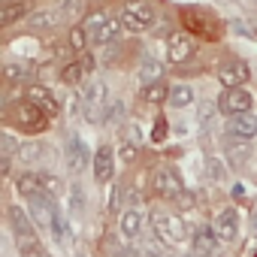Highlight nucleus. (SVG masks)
<instances>
[{
	"mask_svg": "<svg viewBox=\"0 0 257 257\" xmlns=\"http://www.w3.org/2000/svg\"><path fill=\"white\" fill-rule=\"evenodd\" d=\"M85 67H82V61L79 58H73V61H67L64 64V70H61V82L64 85H70V88H79L82 85V79H85Z\"/></svg>",
	"mask_w": 257,
	"mask_h": 257,
	"instance_id": "obj_24",
	"label": "nucleus"
},
{
	"mask_svg": "<svg viewBox=\"0 0 257 257\" xmlns=\"http://www.w3.org/2000/svg\"><path fill=\"white\" fill-rule=\"evenodd\" d=\"M112 176H115V152H112V146H100L94 155V182L106 185V182H112Z\"/></svg>",
	"mask_w": 257,
	"mask_h": 257,
	"instance_id": "obj_15",
	"label": "nucleus"
},
{
	"mask_svg": "<svg viewBox=\"0 0 257 257\" xmlns=\"http://www.w3.org/2000/svg\"><path fill=\"white\" fill-rule=\"evenodd\" d=\"M233 197H236V200H239V197H245V185H242V182H236V185H233Z\"/></svg>",
	"mask_w": 257,
	"mask_h": 257,
	"instance_id": "obj_45",
	"label": "nucleus"
},
{
	"mask_svg": "<svg viewBox=\"0 0 257 257\" xmlns=\"http://www.w3.org/2000/svg\"><path fill=\"white\" fill-rule=\"evenodd\" d=\"M164 257H173V254H164Z\"/></svg>",
	"mask_w": 257,
	"mask_h": 257,
	"instance_id": "obj_50",
	"label": "nucleus"
},
{
	"mask_svg": "<svg viewBox=\"0 0 257 257\" xmlns=\"http://www.w3.org/2000/svg\"><path fill=\"white\" fill-rule=\"evenodd\" d=\"M46 155V146L43 143H22V164H37L40 158Z\"/></svg>",
	"mask_w": 257,
	"mask_h": 257,
	"instance_id": "obj_31",
	"label": "nucleus"
},
{
	"mask_svg": "<svg viewBox=\"0 0 257 257\" xmlns=\"http://www.w3.org/2000/svg\"><path fill=\"white\" fill-rule=\"evenodd\" d=\"M7 118H10V124H16L19 131H25V134H43L46 127H49V121H52L49 112L40 109L37 103H31L28 97L19 100V103H13L10 112H7Z\"/></svg>",
	"mask_w": 257,
	"mask_h": 257,
	"instance_id": "obj_1",
	"label": "nucleus"
},
{
	"mask_svg": "<svg viewBox=\"0 0 257 257\" xmlns=\"http://www.w3.org/2000/svg\"><path fill=\"white\" fill-rule=\"evenodd\" d=\"M28 212L37 221V227L49 230L52 227V212H55V197H49L46 191L37 194V197H28Z\"/></svg>",
	"mask_w": 257,
	"mask_h": 257,
	"instance_id": "obj_13",
	"label": "nucleus"
},
{
	"mask_svg": "<svg viewBox=\"0 0 257 257\" xmlns=\"http://www.w3.org/2000/svg\"><path fill=\"white\" fill-rule=\"evenodd\" d=\"M257 137V118L251 112H239V115H230L227 121V140H242V143H251Z\"/></svg>",
	"mask_w": 257,
	"mask_h": 257,
	"instance_id": "obj_10",
	"label": "nucleus"
},
{
	"mask_svg": "<svg viewBox=\"0 0 257 257\" xmlns=\"http://www.w3.org/2000/svg\"><path fill=\"white\" fill-rule=\"evenodd\" d=\"M91 161L94 158H91V149L85 146V140L79 134H70L67 137V167H70V173H82Z\"/></svg>",
	"mask_w": 257,
	"mask_h": 257,
	"instance_id": "obj_12",
	"label": "nucleus"
},
{
	"mask_svg": "<svg viewBox=\"0 0 257 257\" xmlns=\"http://www.w3.org/2000/svg\"><path fill=\"white\" fill-rule=\"evenodd\" d=\"M194 49H197V37L194 34H188V31L170 34V40H167V61H170V67H185L194 58Z\"/></svg>",
	"mask_w": 257,
	"mask_h": 257,
	"instance_id": "obj_5",
	"label": "nucleus"
},
{
	"mask_svg": "<svg viewBox=\"0 0 257 257\" xmlns=\"http://www.w3.org/2000/svg\"><path fill=\"white\" fill-rule=\"evenodd\" d=\"M152 188H155V194L158 197H164V200H176L185 188H182V179H179V173L173 170V167H161V170H155V176H152Z\"/></svg>",
	"mask_w": 257,
	"mask_h": 257,
	"instance_id": "obj_9",
	"label": "nucleus"
},
{
	"mask_svg": "<svg viewBox=\"0 0 257 257\" xmlns=\"http://www.w3.org/2000/svg\"><path fill=\"white\" fill-rule=\"evenodd\" d=\"M40 179H43V191L49 194V197H61V179L55 176V173H40Z\"/></svg>",
	"mask_w": 257,
	"mask_h": 257,
	"instance_id": "obj_34",
	"label": "nucleus"
},
{
	"mask_svg": "<svg viewBox=\"0 0 257 257\" xmlns=\"http://www.w3.org/2000/svg\"><path fill=\"white\" fill-rule=\"evenodd\" d=\"M121 22H124V28L127 31H134V34H143V31H149V28H155V22H158V13H155V7L152 4H146V0H127V4L121 7Z\"/></svg>",
	"mask_w": 257,
	"mask_h": 257,
	"instance_id": "obj_4",
	"label": "nucleus"
},
{
	"mask_svg": "<svg viewBox=\"0 0 257 257\" xmlns=\"http://www.w3.org/2000/svg\"><path fill=\"white\" fill-rule=\"evenodd\" d=\"M206 170H209V179H212V182H221V179H224V164H221L218 158H209V161H206Z\"/></svg>",
	"mask_w": 257,
	"mask_h": 257,
	"instance_id": "obj_39",
	"label": "nucleus"
},
{
	"mask_svg": "<svg viewBox=\"0 0 257 257\" xmlns=\"http://www.w3.org/2000/svg\"><path fill=\"white\" fill-rule=\"evenodd\" d=\"M233 28H236V31H239V34H245V37H254V34H251V28H248V25H242V22H236V25H233Z\"/></svg>",
	"mask_w": 257,
	"mask_h": 257,
	"instance_id": "obj_44",
	"label": "nucleus"
},
{
	"mask_svg": "<svg viewBox=\"0 0 257 257\" xmlns=\"http://www.w3.org/2000/svg\"><path fill=\"white\" fill-rule=\"evenodd\" d=\"M121 28H124L121 16H109V19L103 22V28L94 34V40H91V43H97V46H109V43H118V40H121Z\"/></svg>",
	"mask_w": 257,
	"mask_h": 257,
	"instance_id": "obj_21",
	"label": "nucleus"
},
{
	"mask_svg": "<svg viewBox=\"0 0 257 257\" xmlns=\"http://www.w3.org/2000/svg\"><path fill=\"white\" fill-rule=\"evenodd\" d=\"M215 233L221 236V242H233L239 236V218H236V209H224L218 212L215 218Z\"/></svg>",
	"mask_w": 257,
	"mask_h": 257,
	"instance_id": "obj_19",
	"label": "nucleus"
},
{
	"mask_svg": "<svg viewBox=\"0 0 257 257\" xmlns=\"http://www.w3.org/2000/svg\"><path fill=\"white\" fill-rule=\"evenodd\" d=\"M248 76H251V70L242 58H227V61L218 64V82L224 88H239V85L248 82Z\"/></svg>",
	"mask_w": 257,
	"mask_h": 257,
	"instance_id": "obj_7",
	"label": "nucleus"
},
{
	"mask_svg": "<svg viewBox=\"0 0 257 257\" xmlns=\"http://www.w3.org/2000/svg\"><path fill=\"white\" fill-rule=\"evenodd\" d=\"M61 22H64V13H61L58 7L40 10V13H31V16H28V28H31V31H55Z\"/></svg>",
	"mask_w": 257,
	"mask_h": 257,
	"instance_id": "obj_18",
	"label": "nucleus"
},
{
	"mask_svg": "<svg viewBox=\"0 0 257 257\" xmlns=\"http://www.w3.org/2000/svg\"><path fill=\"white\" fill-rule=\"evenodd\" d=\"M182 22H185V31L194 34V37L203 40V43H215V40L221 37V22H218L212 13H206V10L185 7V10H182Z\"/></svg>",
	"mask_w": 257,
	"mask_h": 257,
	"instance_id": "obj_2",
	"label": "nucleus"
},
{
	"mask_svg": "<svg viewBox=\"0 0 257 257\" xmlns=\"http://www.w3.org/2000/svg\"><path fill=\"white\" fill-rule=\"evenodd\" d=\"M170 134V127H167V118H158L155 121V131H152V143H164Z\"/></svg>",
	"mask_w": 257,
	"mask_h": 257,
	"instance_id": "obj_40",
	"label": "nucleus"
},
{
	"mask_svg": "<svg viewBox=\"0 0 257 257\" xmlns=\"http://www.w3.org/2000/svg\"><path fill=\"white\" fill-rule=\"evenodd\" d=\"M170 88H173V85H167V82H149V85L143 88V100L152 103V106H158V103L170 100Z\"/></svg>",
	"mask_w": 257,
	"mask_h": 257,
	"instance_id": "obj_28",
	"label": "nucleus"
},
{
	"mask_svg": "<svg viewBox=\"0 0 257 257\" xmlns=\"http://www.w3.org/2000/svg\"><path fill=\"white\" fill-rule=\"evenodd\" d=\"M22 257H43V254H22Z\"/></svg>",
	"mask_w": 257,
	"mask_h": 257,
	"instance_id": "obj_49",
	"label": "nucleus"
},
{
	"mask_svg": "<svg viewBox=\"0 0 257 257\" xmlns=\"http://www.w3.org/2000/svg\"><path fill=\"white\" fill-rule=\"evenodd\" d=\"M49 230H52V236H55L58 242H64V239H67V233H70V230H67V221H64V215H61L58 209L52 212V227H49Z\"/></svg>",
	"mask_w": 257,
	"mask_h": 257,
	"instance_id": "obj_35",
	"label": "nucleus"
},
{
	"mask_svg": "<svg viewBox=\"0 0 257 257\" xmlns=\"http://www.w3.org/2000/svg\"><path fill=\"white\" fill-rule=\"evenodd\" d=\"M251 103H254L251 91H248L245 85H239V88H227V91L221 94L218 109H221L224 115H239V112H251Z\"/></svg>",
	"mask_w": 257,
	"mask_h": 257,
	"instance_id": "obj_8",
	"label": "nucleus"
},
{
	"mask_svg": "<svg viewBox=\"0 0 257 257\" xmlns=\"http://www.w3.org/2000/svg\"><path fill=\"white\" fill-rule=\"evenodd\" d=\"M152 230H155V236H158L161 242H167V245H182V242L188 239L185 221H182L179 215L167 212V209H155V212H152Z\"/></svg>",
	"mask_w": 257,
	"mask_h": 257,
	"instance_id": "obj_3",
	"label": "nucleus"
},
{
	"mask_svg": "<svg viewBox=\"0 0 257 257\" xmlns=\"http://www.w3.org/2000/svg\"><path fill=\"white\" fill-rule=\"evenodd\" d=\"M55 7L64 13V19H76V16L85 10V0H58Z\"/></svg>",
	"mask_w": 257,
	"mask_h": 257,
	"instance_id": "obj_32",
	"label": "nucleus"
},
{
	"mask_svg": "<svg viewBox=\"0 0 257 257\" xmlns=\"http://www.w3.org/2000/svg\"><path fill=\"white\" fill-rule=\"evenodd\" d=\"M218 242H221V236L215 233V227H200L194 233V254L197 257H218Z\"/></svg>",
	"mask_w": 257,
	"mask_h": 257,
	"instance_id": "obj_16",
	"label": "nucleus"
},
{
	"mask_svg": "<svg viewBox=\"0 0 257 257\" xmlns=\"http://www.w3.org/2000/svg\"><path fill=\"white\" fill-rule=\"evenodd\" d=\"M16 188H19V194H25V200H28V197L43 194V179H40L37 173H22V176L16 179Z\"/></svg>",
	"mask_w": 257,
	"mask_h": 257,
	"instance_id": "obj_26",
	"label": "nucleus"
},
{
	"mask_svg": "<svg viewBox=\"0 0 257 257\" xmlns=\"http://www.w3.org/2000/svg\"><path fill=\"white\" fill-rule=\"evenodd\" d=\"M212 112H215V103H203L200 106V124H206L212 118Z\"/></svg>",
	"mask_w": 257,
	"mask_h": 257,
	"instance_id": "obj_41",
	"label": "nucleus"
},
{
	"mask_svg": "<svg viewBox=\"0 0 257 257\" xmlns=\"http://www.w3.org/2000/svg\"><path fill=\"white\" fill-rule=\"evenodd\" d=\"M176 203H179L182 209H188V206H194V194H191V191H182V194L176 197Z\"/></svg>",
	"mask_w": 257,
	"mask_h": 257,
	"instance_id": "obj_42",
	"label": "nucleus"
},
{
	"mask_svg": "<svg viewBox=\"0 0 257 257\" xmlns=\"http://www.w3.org/2000/svg\"><path fill=\"white\" fill-rule=\"evenodd\" d=\"M106 19H109V13H91V16H88V19H85V22H82V25H85V31H88V37H91V40H94V34H97V31H100V28H103V22H106Z\"/></svg>",
	"mask_w": 257,
	"mask_h": 257,
	"instance_id": "obj_36",
	"label": "nucleus"
},
{
	"mask_svg": "<svg viewBox=\"0 0 257 257\" xmlns=\"http://www.w3.org/2000/svg\"><path fill=\"white\" fill-rule=\"evenodd\" d=\"M191 257H197V254H191Z\"/></svg>",
	"mask_w": 257,
	"mask_h": 257,
	"instance_id": "obj_51",
	"label": "nucleus"
},
{
	"mask_svg": "<svg viewBox=\"0 0 257 257\" xmlns=\"http://www.w3.org/2000/svg\"><path fill=\"white\" fill-rule=\"evenodd\" d=\"M31 16V4L28 0H13V4H4V13H0V28H13L19 22H25Z\"/></svg>",
	"mask_w": 257,
	"mask_h": 257,
	"instance_id": "obj_20",
	"label": "nucleus"
},
{
	"mask_svg": "<svg viewBox=\"0 0 257 257\" xmlns=\"http://www.w3.org/2000/svg\"><path fill=\"white\" fill-rule=\"evenodd\" d=\"M88 43H91V37H88L85 25H82V22H79V25H73V28H70V34H67V46L73 49V55H82V52L88 49Z\"/></svg>",
	"mask_w": 257,
	"mask_h": 257,
	"instance_id": "obj_27",
	"label": "nucleus"
},
{
	"mask_svg": "<svg viewBox=\"0 0 257 257\" xmlns=\"http://www.w3.org/2000/svg\"><path fill=\"white\" fill-rule=\"evenodd\" d=\"M7 221H10V227H13V233H16V242L19 239H34L37 236V221L31 218V212H25L22 206H10L7 209Z\"/></svg>",
	"mask_w": 257,
	"mask_h": 257,
	"instance_id": "obj_14",
	"label": "nucleus"
},
{
	"mask_svg": "<svg viewBox=\"0 0 257 257\" xmlns=\"http://www.w3.org/2000/svg\"><path fill=\"white\" fill-rule=\"evenodd\" d=\"M251 221H254V230H257V212H254V218H251Z\"/></svg>",
	"mask_w": 257,
	"mask_h": 257,
	"instance_id": "obj_48",
	"label": "nucleus"
},
{
	"mask_svg": "<svg viewBox=\"0 0 257 257\" xmlns=\"http://www.w3.org/2000/svg\"><path fill=\"white\" fill-rule=\"evenodd\" d=\"M191 103H194V88H191V85L179 82V85L170 88V106H173V109H188Z\"/></svg>",
	"mask_w": 257,
	"mask_h": 257,
	"instance_id": "obj_25",
	"label": "nucleus"
},
{
	"mask_svg": "<svg viewBox=\"0 0 257 257\" xmlns=\"http://www.w3.org/2000/svg\"><path fill=\"white\" fill-rule=\"evenodd\" d=\"M227 161L230 167H242L248 161V143L242 140H227Z\"/></svg>",
	"mask_w": 257,
	"mask_h": 257,
	"instance_id": "obj_30",
	"label": "nucleus"
},
{
	"mask_svg": "<svg viewBox=\"0 0 257 257\" xmlns=\"http://www.w3.org/2000/svg\"><path fill=\"white\" fill-rule=\"evenodd\" d=\"M118 227H121V233H124L127 239L140 236V230H143V215H140V209H127V212H121Z\"/></svg>",
	"mask_w": 257,
	"mask_h": 257,
	"instance_id": "obj_23",
	"label": "nucleus"
},
{
	"mask_svg": "<svg viewBox=\"0 0 257 257\" xmlns=\"http://www.w3.org/2000/svg\"><path fill=\"white\" fill-rule=\"evenodd\" d=\"M131 140H134V143H140V140H143V134H140V127H131Z\"/></svg>",
	"mask_w": 257,
	"mask_h": 257,
	"instance_id": "obj_47",
	"label": "nucleus"
},
{
	"mask_svg": "<svg viewBox=\"0 0 257 257\" xmlns=\"http://www.w3.org/2000/svg\"><path fill=\"white\" fill-rule=\"evenodd\" d=\"M103 112H106V115H103V121H106V124H118V121L124 118V103H121V100H112Z\"/></svg>",
	"mask_w": 257,
	"mask_h": 257,
	"instance_id": "obj_37",
	"label": "nucleus"
},
{
	"mask_svg": "<svg viewBox=\"0 0 257 257\" xmlns=\"http://www.w3.org/2000/svg\"><path fill=\"white\" fill-rule=\"evenodd\" d=\"M137 155H140V149H137L134 140H121V146H118V158H121V164H134Z\"/></svg>",
	"mask_w": 257,
	"mask_h": 257,
	"instance_id": "obj_33",
	"label": "nucleus"
},
{
	"mask_svg": "<svg viewBox=\"0 0 257 257\" xmlns=\"http://www.w3.org/2000/svg\"><path fill=\"white\" fill-rule=\"evenodd\" d=\"M70 206H73V212H85V191H82V185L70 188Z\"/></svg>",
	"mask_w": 257,
	"mask_h": 257,
	"instance_id": "obj_38",
	"label": "nucleus"
},
{
	"mask_svg": "<svg viewBox=\"0 0 257 257\" xmlns=\"http://www.w3.org/2000/svg\"><path fill=\"white\" fill-rule=\"evenodd\" d=\"M79 61H82V67H85L88 73H91V70H94V64H97V58H94V55H88V52H82V55H79Z\"/></svg>",
	"mask_w": 257,
	"mask_h": 257,
	"instance_id": "obj_43",
	"label": "nucleus"
},
{
	"mask_svg": "<svg viewBox=\"0 0 257 257\" xmlns=\"http://www.w3.org/2000/svg\"><path fill=\"white\" fill-rule=\"evenodd\" d=\"M164 76V64H158L155 58H143L140 61V82L149 85V82H161Z\"/></svg>",
	"mask_w": 257,
	"mask_h": 257,
	"instance_id": "obj_29",
	"label": "nucleus"
},
{
	"mask_svg": "<svg viewBox=\"0 0 257 257\" xmlns=\"http://www.w3.org/2000/svg\"><path fill=\"white\" fill-rule=\"evenodd\" d=\"M25 88H28L25 97H28L31 103H37L40 109H46L49 118H55V115L61 112V103H58V97H55V91H52L49 85H43V82H31V85H25Z\"/></svg>",
	"mask_w": 257,
	"mask_h": 257,
	"instance_id": "obj_11",
	"label": "nucleus"
},
{
	"mask_svg": "<svg viewBox=\"0 0 257 257\" xmlns=\"http://www.w3.org/2000/svg\"><path fill=\"white\" fill-rule=\"evenodd\" d=\"M34 76H37V67L34 64H22V61H10L7 67H4V79H7V85H31L34 82Z\"/></svg>",
	"mask_w": 257,
	"mask_h": 257,
	"instance_id": "obj_17",
	"label": "nucleus"
},
{
	"mask_svg": "<svg viewBox=\"0 0 257 257\" xmlns=\"http://www.w3.org/2000/svg\"><path fill=\"white\" fill-rule=\"evenodd\" d=\"M106 94H109V88H106V82H103V79H91V82H85V85L79 88V100H82V106L88 109V121L103 118L100 112H103Z\"/></svg>",
	"mask_w": 257,
	"mask_h": 257,
	"instance_id": "obj_6",
	"label": "nucleus"
},
{
	"mask_svg": "<svg viewBox=\"0 0 257 257\" xmlns=\"http://www.w3.org/2000/svg\"><path fill=\"white\" fill-rule=\"evenodd\" d=\"M115 257H140V254H137V251H134V248H121V251H118V254H115Z\"/></svg>",
	"mask_w": 257,
	"mask_h": 257,
	"instance_id": "obj_46",
	"label": "nucleus"
},
{
	"mask_svg": "<svg viewBox=\"0 0 257 257\" xmlns=\"http://www.w3.org/2000/svg\"><path fill=\"white\" fill-rule=\"evenodd\" d=\"M0 152H4V155H0V161H4V173H10L13 161L22 155V143L13 134H4V137H0Z\"/></svg>",
	"mask_w": 257,
	"mask_h": 257,
	"instance_id": "obj_22",
	"label": "nucleus"
}]
</instances>
